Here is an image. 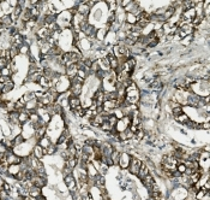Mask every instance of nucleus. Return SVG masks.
Masks as SVG:
<instances>
[{
    "instance_id": "1",
    "label": "nucleus",
    "mask_w": 210,
    "mask_h": 200,
    "mask_svg": "<svg viewBox=\"0 0 210 200\" xmlns=\"http://www.w3.org/2000/svg\"><path fill=\"white\" fill-rule=\"evenodd\" d=\"M142 163H143V162L141 161L139 158H137V157H131L130 164H128V167H127L128 172L132 174V175H137V174H138V171H139V169H141Z\"/></svg>"
},
{
    "instance_id": "2",
    "label": "nucleus",
    "mask_w": 210,
    "mask_h": 200,
    "mask_svg": "<svg viewBox=\"0 0 210 200\" xmlns=\"http://www.w3.org/2000/svg\"><path fill=\"white\" fill-rule=\"evenodd\" d=\"M69 91L71 92L72 97H78L79 98V95L83 92V84L78 83V82H70Z\"/></svg>"
},
{
    "instance_id": "3",
    "label": "nucleus",
    "mask_w": 210,
    "mask_h": 200,
    "mask_svg": "<svg viewBox=\"0 0 210 200\" xmlns=\"http://www.w3.org/2000/svg\"><path fill=\"white\" fill-rule=\"evenodd\" d=\"M130 161H131V156L128 154L127 152H124V153H120V158H119V163H118V165L121 167L123 170H125V169H127V167H128Z\"/></svg>"
},
{
    "instance_id": "4",
    "label": "nucleus",
    "mask_w": 210,
    "mask_h": 200,
    "mask_svg": "<svg viewBox=\"0 0 210 200\" xmlns=\"http://www.w3.org/2000/svg\"><path fill=\"white\" fill-rule=\"evenodd\" d=\"M142 182H143V185H144V187L147 188V189H152V187H154V185H155V180H154V176H152L151 174H149V175H147L142 180Z\"/></svg>"
},
{
    "instance_id": "5",
    "label": "nucleus",
    "mask_w": 210,
    "mask_h": 200,
    "mask_svg": "<svg viewBox=\"0 0 210 200\" xmlns=\"http://www.w3.org/2000/svg\"><path fill=\"white\" fill-rule=\"evenodd\" d=\"M31 182H33V185H34V187H37V188H43L45 186H46V179H43V177H40V176H37V175H35L33 179L30 180Z\"/></svg>"
},
{
    "instance_id": "6",
    "label": "nucleus",
    "mask_w": 210,
    "mask_h": 200,
    "mask_svg": "<svg viewBox=\"0 0 210 200\" xmlns=\"http://www.w3.org/2000/svg\"><path fill=\"white\" fill-rule=\"evenodd\" d=\"M97 63H99L100 70L104 71V73H109V71H110L109 62H108V59H107L106 57H104V58H100V59H97Z\"/></svg>"
},
{
    "instance_id": "7",
    "label": "nucleus",
    "mask_w": 210,
    "mask_h": 200,
    "mask_svg": "<svg viewBox=\"0 0 210 200\" xmlns=\"http://www.w3.org/2000/svg\"><path fill=\"white\" fill-rule=\"evenodd\" d=\"M43 156H46L45 154V149L41 147L37 143V145H35L34 146V149H33V157L34 158H36V159H38V161H41V159L43 158Z\"/></svg>"
},
{
    "instance_id": "8",
    "label": "nucleus",
    "mask_w": 210,
    "mask_h": 200,
    "mask_svg": "<svg viewBox=\"0 0 210 200\" xmlns=\"http://www.w3.org/2000/svg\"><path fill=\"white\" fill-rule=\"evenodd\" d=\"M150 174V171H149V167L147 166V164H145L144 162L142 163V165H141V169H139V171H138V174H137L136 176H138V179L142 181L145 176L147 175H149Z\"/></svg>"
},
{
    "instance_id": "9",
    "label": "nucleus",
    "mask_w": 210,
    "mask_h": 200,
    "mask_svg": "<svg viewBox=\"0 0 210 200\" xmlns=\"http://www.w3.org/2000/svg\"><path fill=\"white\" fill-rule=\"evenodd\" d=\"M13 88H14V83H13L12 80H10V81H7L5 84L1 86V88H0V92H1L3 94H7V93H10L13 89Z\"/></svg>"
},
{
    "instance_id": "10",
    "label": "nucleus",
    "mask_w": 210,
    "mask_h": 200,
    "mask_svg": "<svg viewBox=\"0 0 210 200\" xmlns=\"http://www.w3.org/2000/svg\"><path fill=\"white\" fill-rule=\"evenodd\" d=\"M80 105H82V101H80V99L78 97H71L69 99V106L71 110H75L76 107H78Z\"/></svg>"
},
{
    "instance_id": "11",
    "label": "nucleus",
    "mask_w": 210,
    "mask_h": 200,
    "mask_svg": "<svg viewBox=\"0 0 210 200\" xmlns=\"http://www.w3.org/2000/svg\"><path fill=\"white\" fill-rule=\"evenodd\" d=\"M21 165L18 164H12V165H9V169H7V175H11L12 177H14L19 171H21Z\"/></svg>"
},
{
    "instance_id": "12",
    "label": "nucleus",
    "mask_w": 210,
    "mask_h": 200,
    "mask_svg": "<svg viewBox=\"0 0 210 200\" xmlns=\"http://www.w3.org/2000/svg\"><path fill=\"white\" fill-rule=\"evenodd\" d=\"M18 121H19V124H25L28 121H29V111L24 110L22 112L18 113Z\"/></svg>"
},
{
    "instance_id": "13",
    "label": "nucleus",
    "mask_w": 210,
    "mask_h": 200,
    "mask_svg": "<svg viewBox=\"0 0 210 200\" xmlns=\"http://www.w3.org/2000/svg\"><path fill=\"white\" fill-rule=\"evenodd\" d=\"M95 186L97 187V188H100V189H102V188L106 187V181H104L103 175H97L95 177Z\"/></svg>"
},
{
    "instance_id": "14",
    "label": "nucleus",
    "mask_w": 210,
    "mask_h": 200,
    "mask_svg": "<svg viewBox=\"0 0 210 200\" xmlns=\"http://www.w3.org/2000/svg\"><path fill=\"white\" fill-rule=\"evenodd\" d=\"M42 194L41 188H37V187H31L29 189V197L33 198V199H37L40 195Z\"/></svg>"
},
{
    "instance_id": "15",
    "label": "nucleus",
    "mask_w": 210,
    "mask_h": 200,
    "mask_svg": "<svg viewBox=\"0 0 210 200\" xmlns=\"http://www.w3.org/2000/svg\"><path fill=\"white\" fill-rule=\"evenodd\" d=\"M174 119H175V121H178L179 123H181V124L185 125V124H186V123L190 121V117H189L186 113H185V112H183L181 115H179L178 117H174Z\"/></svg>"
},
{
    "instance_id": "16",
    "label": "nucleus",
    "mask_w": 210,
    "mask_h": 200,
    "mask_svg": "<svg viewBox=\"0 0 210 200\" xmlns=\"http://www.w3.org/2000/svg\"><path fill=\"white\" fill-rule=\"evenodd\" d=\"M65 164H66V166H69V167H71L72 170L75 169V167H77V159L75 158V157H70L67 161H65Z\"/></svg>"
},
{
    "instance_id": "17",
    "label": "nucleus",
    "mask_w": 210,
    "mask_h": 200,
    "mask_svg": "<svg viewBox=\"0 0 210 200\" xmlns=\"http://www.w3.org/2000/svg\"><path fill=\"white\" fill-rule=\"evenodd\" d=\"M71 112L73 113L76 117H79V118H83L84 117V109L82 107V105L76 107L75 110H71Z\"/></svg>"
},
{
    "instance_id": "18",
    "label": "nucleus",
    "mask_w": 210,
    "mask_h": 200,
    "mask_svg": "<svg viewBox=\"0 0 210 200\" xmlns=\"http://www.w3.org/2000/svg\"><path fill=\"white\" fill-rule=\"evenodd\" d=\"M125 22L128 23V24L131 26H135L137 23V17L132 13H126V18H125Z\"/></svg>"
},
{
    "instance_id": "19",
    "label": "nucleus",
    "mask_w": 210,
    "mask_h": 200,
    "mask_svg": "<svg viewBox=\"0 0 210 200\" xmlns=\"http://www.w3.org/2000/svg\"><path fill=\"white\" fill-rule=\"evenodd\" d=\"M55 152H58V146L55 143H51L46 149H45V154H54Z\"/></svg>"
},
{
    "instance_id": "20",
    "label": "nucleus",
    "mask_w": 210,
    "mask_h": 200,
    "mask_svg": "<svg viewBox=\"0 0 210 200\" xmlns=\"http://www.w3.org/2000/svg\"><path fill=\"white\" fill-rule=\"evenodd\" d=\"M208 193H209V192H208V190H205L203 187H202L200 189H198V190L196 192L195 199H197V200H202V199H203V198H204V197H205Z\"/></svg>"
},
{
    "instance_id": "21",
    "label": "nucleus",
    "mask_w": 210,
    "mask_h": 200,
    "mask_svg": "<svg viewBox=\"0 0 210 200\" xmlns=\"http://www.w3.org/2000/svg\"><path fill=\"white\" fill-rule=\"evenodd\" d=\"M51 143H52V142H51L49 138H47V136L42 138L41 140H40V141H38V145H40V146H41V147L43 148V149H46V148H47L48 146H49V145H51Z\"/></svg>"
},
{
    "instance_id": "22",
    "label": "nucleus",
    "mask_w": 210,
    "mask_h": 200,
    "mask_svg": "<svg viewBox=\"0 0 210 200\" xmlns=\"http://www.w3.org/2000/svg\"><path fill=\"white\" fill-rule=\"evenodd\" d=\"M18 52L21 55H29L30 54V48L28 45H22L19 48H18Z\"/></svg>"
},
{
    "instance_id": "23",
    "label": "nucleus",
    "mask_w": 210,
    "mask_h": 200,
    "mask_svg": "<svg viewBox=\"0 0 210 200\" xmlns=\"http://www.w3.org/2000/svg\"><path fill=\"white\" fill-rule=\"evenodd\" d=\"M185 125L187 128H190V129H200V123H198L196 121H191V119Z\"/></svg>"
},
{
    "instance_id": "24",
    "label": "nucleus",
    "mask_w": 210,
    "mask_h": 200,
    "mask_svg": "<svg viewBox=\"0 0 210 200\" xmlns=\"http://www.w3.org/2000/svg\"><path fill=\"white\" fill-rule=\"evenodd\" d=\"M100 129L102 130V131H106V133H109V131H112V129H113V127L107 122V121H104L102 124H101V127H100Z\"/></svg>"
},
{
    "instance_id": "25",
    "label": "nucleus",
    "mask_w": 210,
    "mask_h": 200,
    "mask_svg": "<svg viewBox=\"0 0 210 200\" xmlns=\"http://www.w3.org/2000/svg\"><path fill=\"white\" fill-rule=\"evenodd\" d=\"M24 136L22 134H18V135H16L14 136V139H13V145L14 146H18V145H21V143H23L24 142Z\"/></svg>"
},
{
    "instance_id": "26",
    "label": "nucleus",
    "mask_w": 210,
    "mask_h": 200,
    "mask_svg": "<svg viewBox=\"0 0 210 200\" xmlns=\"http://www.w3.org/2000/svg\"><path fill=\"white\" fill-rule=\"evenodd\" d=\"M107 122H108L113 128H114L115 124H117V122H118V119H117V117H115L114 115L112 113V115H108V116H107Z\"/></svg>"
},
{
    "instance_id": "27",
    "label": "nucleus",
    "mask_w": 210,
    "mask_h": 200,
    "mask_svg": "<svg viewBox=\"0 0 210 200\" xmlns=\"http://www.w3.org/2000/svg\"><path fill=\"white\" fill-rule=\"evenodd\" d=\"M99 70H100V66H99L97 60H94L93 64H91V66H90V74H96Z\"/></svg>"
},
{
    "instance_id": "28",
    "label": "nucleus",
    "mask_w": 210,
    "mask_h": 200,
    "mask_svg": "<svg viewBox=\"0 0 210 200\" xmlns=\"http://www.w3.org/2000/svg\"><path fill=\"white\" fill-rule=\"evenodd\" d=\"M12 74H13V73H12V71H11L9 68H7V66L0 70V75H1V76H5V77H11Z\"/></svg>"
},
{
    "instance_id": "29",
    "label": "nucleus",
    "mask_w": 210,
    "mask_h": 200,
    "mask_svg": "<svg viewBox=\"0 0 210 200\" xmlns=\"http://www.w3.org/2000/svg\"><path fill=\"white\" fill-rule=\"evenodd\" d=\"M183 112H184V111H183V107H181V106L174 107V109H172V111H171V113L173 115V117H178L179 115H181Z\"/></svg>"
},
{
    "instance_id": "30",
    "label": "nucleus",
    "mask_w": 210,
    "mask_h": 200,
    "mask_svg": "<svg viewBox=\"0 0 210 200\" xmlns=\"http://www.w3.org/2000/svg\"><path fill=\"white\" fill-rule=\"evenodd\" d=\"M9 52H10V55H11V58H12V59H14V58L19 54L17 47H12V46H11V48L9 50Z\"/></svg>"
},
{
    "instance_id": "31",
    "label": "nucleus",
    "mask_w": 210,
    "mask_h": 200,
    "mask_svg": "<svg viewBox=\"0 0 210 200\" xmlns=\"http://www.w3.org/2000/svg\"><path fill=\"white\" fill-rule=\"evenodd\" d=\"M113 115H114L115 117H117V119H121L123 117H124V113H123V111H121V109H115L114 111H113Z\"/></svg>"
},
{
    "instance_id": "32",
    "label": "nucleus",
    "mask_w": 210,
    "mask_h": 200,
    "mask_svg": "<svg viewBox=\"0 0 210 200\" xmlns=\"http://www.w3.org/2000/svg\"><path fill=\"white\" fill-rule=\"evenodd\" d=\"M192 40H193V36H192V35H189V36L184 37V39L181 40V44H183L184 46H190V42H192Z\"/></svg>"
},
{
    "instance_id": "33",
    "label": "nucleus",
    "mask_w": 210,
    "mask_h": 200,
    "mask_svg": "<svg viewBox=\"0 0 210 200\" xmlns=\"http://www.w3.org/2000/svg\"><path fill=\"white\" fill-rule=\"evenodd\" d=\"M175 170L178 171V172H180L181 175L185 172V170H186V166L184 165V163H181V164H178L176 165V167H175Z\"/></svg>"
},
{
    "instance_id": "34",
    "label": "nucleus",
    "mask_w": 210,
    "mask_h": 200,
    "mask_svg": "<svg viewBox=\"0 0 210 200\" xmlns=\"http://www.w3.org/2000/svg\"><path fill=\"white\" fill-rule=\"evenodd\" d=\"M77 76H78L79 78H82V80H85L88 75H86V73H85V70L82 69V70H78V71H77Z\"/></svg>"
},
{
    "instance_id": "35",
    "label": "nucleus",
    "mask_w": 210,
    "mask_h": 200,
    "mask_svg": "<svg viewBox=\"0 0 210 200\" xmlns=\"http://www.w3.org/2000/svg\"><path fill=\"white\" fill-rule=\"evenodd\" d=\"M70 174H72V169L65 165V167L62 169V175H64V177H65V176H67V175H70Z\"/></svg>"
},
{
    "instance_id": "36",
    "label": "nucleus",
    "mask_w": 210,
    "mask_h": 200,
    "mask_svg": "<svg viewBox=\"0 0 210 200\" xmlns=\"http://www.w3.org/2000/svg\"><path fill=\"white\" fill-rule=\"evenodd\" d=\"M3 190H5V192H7V193H11V186L9 185L7 182H4L3 183Z\"/></svg>"
},
{
    "instance_id": "37",
    "label": "nucleus",
    "mask_w": 210,
    "mask_h": 200,
    "mask_svg": "<svg viewBox=\"0 0 210 200\" xmlns=\"http://www.w3.org/2000/svg\"><path fill=\"white\" fill-rule=\"evenodd\" d=\"M209 128H210V123L209 122H203V123H200V129H203V130H209Z\"/></svg>"
},
{
    "instance_id": "38",
    "label": "nucleus",
    "mask_w": 210,
    "mask_h": 200,
    "mask_svg": "<svg viewBox=\"0 0 210 200\" xmlns=\"http://www.w3.org/2000/svg\"><path fill=\"white\" fill-rule=\"evenodd\" d=\"M204 149H205V152H209V146H208V145H207V146H205V147H204Z\"/></svg>"
},
{
    "instance_id": "39",
    "label": "nucleus",
    "mask_w": 210,
    "mask_h": 200,
    "mask_svg": "<svg viewBox=\"0 0 210 200\" xmlns=\"http://www.w3.org/2000/svg\"><path fill=\"white\" fill-rule=\"evenodd\" d=\"M148 200H155V199H154V198H150V197H149V198H148Z\"/></svg>"
}]
</instances>
